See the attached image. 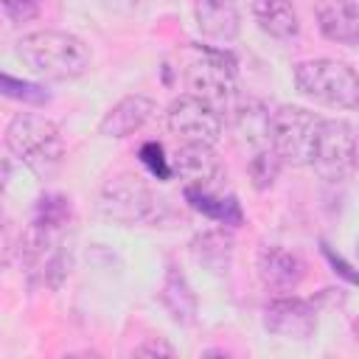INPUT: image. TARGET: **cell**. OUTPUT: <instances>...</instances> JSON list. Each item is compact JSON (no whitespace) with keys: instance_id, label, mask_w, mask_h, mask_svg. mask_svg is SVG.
I'll use <instances>...</instances> for the list:
<instances>
[{"instance_id":"obj_3","label":"cell","mask_w":359,"mask_h":359,"mask_svg":"<svg viewBox=\"0 0 359 359\" xmlns=\"http://www.w3.org/2000/svg\"><path fill=\"white\" fill-rule=\"evenodd\" d=\"M294 84L297 90L325 107H337V109H356L359 104V79L356 70L348 62L339 59H306L294 65Z\"/></svg>"},{"instance_id":"obj_1","label":"cell","mask_w":359,"mask_h":359,"mask_svg":"<svg viewBox=\"0 0 359 359\" xmlns=\"http://www.w3.org/2000/svg\"><path fill=\"white\" fill-rule=\"evenodd\" d=\"M17 56L28 70H34L48 81L81 79L93 65L90 48L76 34L53 31V28L25 34L17 42Z\"/></svg>"},{"instance_id":"obj_8","label":"cell","mask_w":359,"mask_h":359,"mask_svg":"<svg viewBox=\"0 0 359 359\" xmlns=\"http://www.w3.org/2000/svg\"><path fill=\"white\" fill-rule=\"evenodd\" d=\"M165 129L171 135H177L182 143H208V146H216L219 137H222L224 121L202 98H196L194 93H185V95H177L165 107Z\"/></svg>"},{"instance_id":"obj_16","label":"cell","mask_w":359,"mask_h":359,"mask_svg":"<svg viewBox=\"0 0 359 359\" xmlns=\"http://www.w3.org/2000/svg\"><path fill=\"white\" fill-rule=\"evenodd\" d=\"M160 303L165 306V311L171 314V320L180 323V325H191L196 320V311H199L196 294H194L191 283L185 280V275L177 266H168L165 269L163 289H160Z\"/></svg>"},{"instance_id":"obj_2","label":"cell","mask_w":359,"mask_h":359,"mask_svg":"<svg viewBox=\"0 0 359 359\" xmlns=\"http://www.w3.org/2000/svg\"><path fill=\"white\" fill-rule=\"evenodd\" d=\"M6 146L42 182L53 180L65 163V140L59 126L36 112H20L8 121Z\"/></svg>"},{"instance_id":"obj_22","label":"cell","mask_w":359,"mask_h":359,"mask_svg":"<svg viewBox=\"0 0 359 359\" xmlns=\"http://www.w3.org/2000/svg\"><path fill=\"white\" fill-rule=\"evenodd\" d=\"M0 8H3V14H6L11 22L22 25V22H31V20L39 14L42 0H0Z\"/></svg>"},{"instance_id":"obj_21","label":"cell","mask_w":359,"mask_h":359,"mask_svg":"<svg viewBox=\"0 0 359 359\" xmlns=\"http://www.w3.org/2000/svg\"><path fill=\"white\" fill-rule=\"evenodd\" d=\"M140 163L151 171V177H157V180H171L174 174H171V163H168V157H165V151H163V146L160 143H143L140 146Z\"/></svg>"},{"instance_id":"obj_13","label":"cell","mask_w":359,"mask_h":359,"mask_svg":"<svg viewBox=\"0 0 359 359\" xmlns=\"http://www.w3.org/2000/svg\"><path fill=\"white\" fill-rule=\"evenodd\" d=\"M317 28L328 42L353 48L359 42V11L356 0H317L314 3Z\"/></svg>"},{"instance_id":"obj_14","label":"cell","mask_w":359,"mask_h":359,"mask_svg":"<svg viewBox=\"0 0 359 359\" xmlns=\"http://www.w3.org/2000/svg\"><path fill=\"white\" fill-rule=\"evenodd\" d=\"M194 20L205 39L210 42H233L241 31V14L236 0H196Z\"/></svg>"},{"instance_id":"obj_18","label":"cell","mask_w":359,"mask_h":359,"mask_svg":"<svg viewBox=\"0 0 359 359\" xmlns=\"http://www.w3.org/2000/svg\"><path fill=\"white\" fill-rule=\"evenodd\" d=\"M191 252L199 264L210 266V269H224L230 264V252H233V238L224 230H213V233H202L194 238Z\"/></svg>"},{"instance_id":"obj_12","label":"cell","mask_w":359,"mask_h":359,"mask_svg":"<svg viewBox=\"0 0 359 359\" xmlns=\"http://www.w3.org/2000/svg\"><path fill=\"white\" fill-rule=\"evenodd\" d=\"M154 112H157L154 98H149L143 93L123 95L98 121V135H104V137H129L137 129H143L154 118Z\"/></svg>"},{"instance_id":"obj_9","label":"cell","mask_w":359,"mask_h":359,"mask_svg":"<svg viewBox=\"0 0 359 359\" xmlns=\"http://www.w3.org/2000/svg\"><path fill=\"white\" fill-rule=\"evenodd\" d=\"M264 328L280 339H311L317 331V309L292 292L278 294L264 309Z\"/></svg>"},{"instance_id":"obj_4","label":"cell","mask_w":359,"mask_h":359,"mask_svg":"<svg viewBox=\"0 0 359 359\" xmlns=\"http://www.w3.org/2000/svg\"><path fill=\"white\" fill-rule=\"evenodd\" d=\"M98 210L118 224H160L168 216L165 199L132 174H118L107 180L98 194Z\"/></svg>"},{"instance_id":"obj_5","label":"cell","mask_w":359,"mask_h":359,"mask_svg":"<svg viewBox=\"0 0 359 359\" xmlns=\"http://www.w3.org/2000/svg\"><path fill=\"white\" fill-rule=\"evenodd\" d=\"M188 87L196 98L213 107L222 121L238 118L247 104L236 84V62L224 50H205V56L188 67Z\"/></svg>"},{"instance_id":"obj_7","label":"cell","mask_w":359,"mask_h":359,"mask_svg":"<svg viewBox=\"0 0 359 359\" xmlns=\"http://www.w3.org/2000/svg\"><path fill=\"white\" fill-rule=\"evenodd\" d=\"M320 180L342 182L356 168V129L345 118H323L309 163Z\"/></svg>"},{"instance_id":"obj_19","label":"cell","mask_w":359,"mask_h":359,"mask_svg":"<svg viewBox=\"0 0 359 359\" xmlns=\"http://www.w3.org/2000/svg\"><path fill=\"white\" fill-rule=\"evenodd\" d=\"M280 168H283V163H280V157L269 149V143H264L261 149H255V154L250 157V165H247L250 180H252V185H255L258 191L272 188V182L278 180Z\"/></svg>"},{"instance_id":"obj_24","label":"cell","mask_w":359,"mask_h":359,"mask_svg":"<svg viewBox=\"0 0 359 359\" xmlns=\"http://www.w3.org/2000/svg\"><path fill=\"white\" fill-rule=\"evenodd\" d=\"M323 252L328 255V261H331L334 266H339V272L345 275V280H348V283H353V272H351V264H345V261H342L339 255H334V252H331V250H328L325 244H323Z\"/></svg>"},{"instance_id":"obj_26","label":"cell","mask_w":359,"mask_h":359,"mask_svg":"<svg viewBox=\"0 0 359 359\" xmlns=\"http://www.w3.org/2000/svg\"><path fill=\"white\" fill-rule=\"evenodd\" d=\"M3 227H6V216H3V208H0V233H3Z\"/></svg>"},{"instance_id":"obj_6","label":"cell","mask_w":359,"mask_h":359,"mask_svg":"<svg viewBox=\"0 0 359 359\" xmlns=\"http://www.w3.org/2000/svg\"><path fill=\"white\" fill-rule=\"evenodd\" d=\"M320 121L323 118L303 107L280 104L266 115V143L283 165H309Z\"/></svg>"},{"instance_id":"obj_15","label":"cell","mask_w":359,"mask_h":359,"mask_svg":"<svg viewBox=\"0 0 359 359\" xmlns=\"http://www.w3.org/2000/svg\"><path fill=\"white\" fill-rule=\"evenodd\" d=\"M250 11L258 28L278 42H289L300 34V17L292 0H252Z\"/></svg>"},{"instance_id":"obj_11","label":"cell","mask_w":359,"mask_h":359,"mask_svg":"<svg viewBox=\"0 0 359 359\" xmlns=\"http://www.w3.org/2000/svg\"><path fill=\"white\" fill-rule=\"evenodd\" d=\"M255 269H258L261 283L275 294L294 292L300 286V280L306 278L303 261L283 247H261L258 258H255Z\"/></svg>"},{"instance_id":"obj_17","label":"cell","mask_w":359,"mask_h":359,"mask_svg":"<svg viewBox=\"0 0 359 359\" xmlns=\"http://www.w3.org/2000/svg\"><path fill=\"white\" fill-rule=\"evenodd\" d=\"M185 194V202L199 210L202 216L213 219V222H224V224H241L244 213H241V205L236 202V196H222L216 194L213 188H199V185H185L182 188Z\"/></svg>"},{"instance_id":"obj_25","label":"cell","mask_w":359,"mask_h":359,"mask_svg":"<svg viewBox=\"0 0 359 359\" xmlns=\"http://www.w3.org/2000/svg\"><path fill=\"white\" fill-rule=\"evenodd\" d=\"M8 180H11V163H8V157L0 154V191H6Z\"/></svg>"},{"instance_id":"obj_10","label":"cell","mask_w":359,"mask_h":359,"mask_svg":"<svg viewBox=\"0 0 359 359\" xmlns=\"http://www.w3.org/2000/svg\"><path fill=\"white\" fill-rule=\"evenodd\" d=\"M171 174L185 180V185H199V188H213L224 177V165L216 157L213 146L208 143H182L177 154L171 157Z\"/></svg>"},{"instance_id":"obj_23","label":"cell","mask_w":359,"mask_h":359,"mask_svg":"<svg viewBox=\"0 0 359 359\" xmlns=\"http://www.w3.org/2000/svg\"><path fill=\"white\" fill-rule=\"evenodd\" d=\"M135 356H174V345H168L163 337H149L146 342L135 345Z\"/></svg>"},{"instance_id":"obj_20","label":"cell","mask_w":359,"mask_h":359,"mask_svg":"<svg viewBox=\"0 0 359 359\" xmlns=\"http://www.w3.org/2000/svg\"><path fill=\"white\" fill-rule=\"evenodd\" d=\"M0 93L11 101H22V104H48L50 93L36 84V81H25V79H14L8 73H0Z\"/></svg>"}]
</instances>
